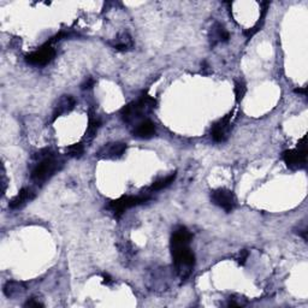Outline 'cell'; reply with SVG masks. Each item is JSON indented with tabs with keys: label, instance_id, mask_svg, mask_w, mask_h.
Listing matches in <instances>:
<instances>
[{
	"label": "cell",
	"instance_id": "obj_1",
	"mask_svg": "<svg viewBox=\"0 0 308 308\" xmlns=\"http://www.w3.org/2000/svg\"><path fill=\"white\" fill-rule=\"evenodd\" d=\"M192 238L193 235L186 228L177 229L171 237L173 265H175L177 274L182 280H186L191 276L195 265V255L189 248Z\"/></svg>",
	"mask_w": 308,
	"mask_h": 308
},
{
	"label": "cell",
	"instance_id": "obj_2",
	"mask_svg": "<svg viewBox=\"0 0 308 308\" xmlns=\"http://www.w3.org/2000/svg\"><path fill=\"white\" fill-rule=\"evenodd\" d=\"M33 158L37 160V165L32 171V179L38 184H44L47 182L61 165L60 162L54 158L53 154H51L50 149H42L35 153Z\"/></svg>",
	"mask_w": 308,
	"mask_h": 308
},
{
	"label": "cell",
	"instance_id": "obj_3",
	"mask_svg": "<svg viewBox=\"0 0 308 308\" xmlns=\"http://www.w3.org/2000/svg\"><path fill=\"white\" fill-rule=\"evenodd\" d=\"M157 105V100L149 96H145L141 98L140 100L134 101V103L128 104L127 106L123 107L122 119L126 123H132L142 117V114L148 113L152 111Z\"/></svg>",
	"mask_w": 308,
	"mask_h": 308
},
{
	"label": "cell",
	"instance_id": "obj_4",
	"mask_svg": "<svg viewBox=\"0 0 308 308\" xmlns=\"http://www.w3.org/2000/svg\"><path fill=\"white\" fill-rule=\"evenodd\" d=\"M307 137L303 136L297 143L296 149L286 150L283 153L284 163L291 170L303 169L307 164V148H306Z\"/></svg>",
	"mask_w": 308,
	"mask_h": 308
},
{
	"label": "cell",
	"instance_id": "obj_5",
	"mask_svg": "<svg viewBox=\"0 0 308 308\" xmlns=\"http://www.w3.org/2000/svg\"><path fill=\"white\" fill-rule=\"evenodd\" d=\"M148 196H122V198L111 201L110 208L112 209L116 217H120L127 209L145 204L146 201H148Z\"/></svg>",
	"mask_w": 308,
	"mask_h": 308
},
{
	"label": "cell",
	"instance_id": "obj_6",
	"mask_svg": "<svg viewBox=\"0 0 308 308\" xmlns=\"http://www.w3.org/2000/svg\"><path fill=\"white\" fill-rule=\"evenodd\" d=\"M212 202L218 207L224 209L225 212L234 211L236 207V196L234 193L229 189L218 188L211 193Z\"/></svg>",
	"mask_w": 308,
	"mask_h": 308
},
{
	"label": "cell",
	"instance_id": "obj_7",
	"mask_svg": "<svg viewBox=\"0 0 308 308\" xmlns=\"http://www.w3.org/2000/svg\"><path fill=\"white\" fill-rule=\"evenodd\" d=\"M54 55H55V51H54V48L51 46V42H50V44L42 46V47L39 48L38 51L28 54L27 57H25V60H27L28 63L32 65L44 67V65H47L48 63H51V61L53 60Z\"/></svg>",
	"mask_w": 308,
	"mask_h": 308
},
{
	"label": "cell",
	"instance_id": "obj_8",
	"mask_svg": "<svg viewBox=\"0 0 308 308\" xmlns=\"http://www.w3.org/2000/svg\"><path fill=\"white\" fill-rule=\"evenodd\" d=\"M127 150V145L123 142H110L104 145L97 152L99 159H118L124 156Z\"/></svg>",
	"mask_w": 308,
	"mask_h": 308
},
{
	"label": "cell",
	"instance_id": "obj_9",
	"mask_svg": "<svg viewBox=\"0 0 308 308\" xmlns=\"http://www.w3.org/2000/svg\"><path fill=\"white\" fill-rule=\"evenodd\" d=\"M231 113H229L228 116H225L223 119L219 120L218 123H215L212 128V137L215 142H224L228 139L229 133H230L231 128Z\"/></svg>",
	"mask_w": 308,
	"mask_h": 308
},
{
	"label": "cell",
	"instance_id": "obj_10",
	"mask_svg": "<svg viewBox=\"0 0 308 308\" xmlns=\"http://www.w3.org/2000/svg\"><path fill=\"white\" fill-rule=\"evenodd\" d=\"M35 198V193L30 188H23L19 191L17 195L10 201V208L11 209H19L23 206H25L28 202H30Z\"/></svg>",
	"mask_w": 308,
	"mask_h": 308
},
{
	"label": "cell",
	"instance_id": "obj_11",
	"mask_svg": "<svg viewBox=\"0 0 308 308\" xmlns=\"http://www.w3.org/2000/svg\"><path fill=\"white\" fill-rule=\"evenodd\" d=\"M75 107V99L71 96H63L58 100L57 105L54 107L53 112V120L57 119L58 117L67 114L74 110Z\"/></svg>",
	"mask_w": 308,
	"mask_h": 308
},
{
	"label": "cell",
	"instance_id": "obj_12",
	"mask_svg": "<svg viewBox=\"0 0 308 308\" xmlns=\"http://www.w3.org/2000/svg\"><path fill=\"white\" fill-rule=\"evenodd\" d=\"M230 39V34H229L227 29L223 27L219 23H215L211 28L209 32V41H211V46H215L219 42H227Z\"/></svg>",
	"mask_w": 308,
	"mask_h": 308
},
{
	"label": "cell",
	"instance_id": "obj_13",
	"mask_svg": "<svg viewBox=\"0 0 308 308\" xmlns=\"http://www.w3.org/2000/svg\"><path fill=\"white\" fill-rule=\"evenodd\" d=\"M110 45L117 51H129L134 47V41L129 33L123 32L118 34V37L112 42H110Z\"/></svg>",
	"mask_w": 308,
	"mask_h": 308
},
{
	"label": "cell",
	"instance_id": "obj_14",
	"mask_svg": "<svg viewBox=\"0 0 308 308\" xmlns=\"http://www.w3.org/2000/svg\"><path fill=\"white\" fill-rule=\"evenodd\" d=\"M156 135V124L150 120H143L134 130V136L139 139H150Z\"/></svg>",
	"mask_w": 308,
	"mask_h": 308
},
{
	"label": "cell",
	"instance_id": "obj_15",
	"mask_svg": "<svg viewBox=\"0 0 308 308\" xmlns=\"http://www.w3.org/2000/svg\"><path fill=\"white\" fill-rule=\"evenodd\" d=\"M25 291V286L21 282L9 281L4 286V294L6 297H16Z\"/></svg>",
	"mask_w": 308,
	"mask_h": 308
},
{
	"label": "cell",
	"instance_id": "obj_16",
	"mask_svg": "<svg viewBox=\"0 0 308 308\" xmlns=\"http://www.w3.org/2000/svg\"><path fill=\"white\" fill-rule=\"evenodd\" d=\"M100 128V120L98 119L97 117H94V114H90L89 116V123H88V128H87V133H86V137L87 140H93L96 137L98 130Z\"/></svg>",
	"mask_w": 308,
	"mask_h": 308
},
{
	"label": "cell",
	"instance_id": "obj_17",
	"mask_svg": "<svg viewBox=\"0 0 308 308\" xmlns=\"http://www.w3.org/2000/svg\"><path fill=\"white\" fill-rule=\"evenodd\" d=\"M175 179H176V173H171V175L166 176L165 178H162V179H159V181L154 182L152 187H150V189H152V191H156V192L162 191V189L166 188V187H169L171 183H173Z\"/></svg>",
	"mask_w": 308,
	"mask_h": 308
},
{
	"label": "cell",
	"instance_id": "obj_18",
	"mask_svg": "<svg viewBox=\"0 0 308 308\" xmlns=\"http://www.w3.org/2000/svg\"><path fill=\"white\" fill-rule=\"evenodd\" d=\"M67 153L73 158H81L82 154L84 153V145L82 142L74 143L67 149Z\"/></svg>",
	"mask_w": 308,
	"mask_h": 308
},
{
	"label": "cell",
	"instance_id": "obj_19",
	"mask_svg": "<svg viewBox=\"0 0 308 308\" xmlns=\"http://www.w3.org/2000/svg\"><path fill=\"white\" fill-rule=\"evenodd\" d=\"M245 91H247V88H245L244 83L242 82H236L235 83V96H236V100L240 103V101L243 99Z\"/></svg>",
	"mask_w": 308,
	"mask_h": 308
},
{
	"label": "cell",
	"instance_id": "obj_20",
	"mask_svg": "<svg viewBox=\"0 0 308 308\" xmlns=\"http://www.w3.org/2000/svg\"><path fill=\"white\" fill-rule=\"evenodd\" d=\"M248 257H250V252L245 251V250L241 251V253H240V255H238V258H237L238 264H240V265H244L245 261H247Z\"/></svg>",
	"mask_w": 308,
	"mask_h": 308
},
{
	"label": "cell",
	"instance_id": "obj_21",
	"mask_svg": "<svg viewBox=\"0 0 308 308\" xmlns=\"http://www.w3.org/2000/svg\"><path fill=\"white\" fill-rule=\"evenodd\" d=\"M94 84H96V81H94L91 77H88L87 80L84 81L83 83L81 84V88H82V89H83V90L90 89V88H93V87H94Z\"/></svg>",
	"mask_w": 308,
	"mask_h": 308
},
{
	"label": "cell",
	"instance_id": "obj_22",
	"mask_svg": "<svg viewBox=\"0 0 308 308\" xmlns=\"http://www.w3.org/2000/svg\"><path fill=\"white\" fill-rule=\"evenodd\" d=\"M24 306L25 307H42L44 304L39 302V301H35L34 299H30V300H28L27 302H25Z\"/></svg>",
	"mask_w": 308,
	"mask_h": 308
},
{
	"label": "cell",
	"instance_id": "obj_23",
	"mask_svg": "<svg viewBox=\"0 0 308 308\" xmlns=\"http://www.w3.org/2000/svg\"><path fill=\"white\" fill-rule=\"evenodd\" d=\"M112 283V278L109 274H104V284H111Z\"/></svg>",
	"mask_w": 308,
	"mask_h": 308
},
{
	"label": "cell",
	"instance_id": "obj_24",
	"mask_svg": "<svg viewBox=\"0 0 308 308\" xmlns=\"http://www.w3.org/2000/svg\"><path fill=\"white\" fill-rule=\"evenodd\" d=\"M295 93L303 94V96H306V88H299V89H295Z\"/></svg>",
	"mask_w": 308,
	"mask_h": 308
}]
</instances>
